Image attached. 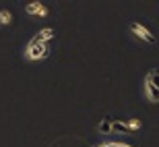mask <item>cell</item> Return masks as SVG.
I'll list each match as a JSON object with an SVG mask.
<instances>
[{
  "label": "cell",
  "instance_id": "6da1fadb",
  "mask_svg": "<svg viewBox=\"0 0 159 147\" xmlns=\"http://www.w3.org/2000/svg\"><path fill=\"white\" fill-rule=\"evenodd\" d=\"M48 54H50V48H48L46 44L37 41V40L29 41V46L25 48V58L29 60V62H37V60H43V58H48Z\"/></svg>",
  "mask_w": 159,
  "mask_h": 147
},
{
  "label": "cell",
  "instance_id": "7a4b0ae2",
  "mask_svg": "<svg viewBox=\"0 0 159 147\" xmlns=\"http://www.w3.org/2000/svg\"><path fill=\"white\" fill-rule=\"evenodd\" d=\"M130 31H132V33H134L139 40L147 41V44H155V36H153V33H151V31H149L143 23H139V21L130 23Z\"/></svg>",
  "mask_w": 159,
  "mask_h": 147
},
{
  "label": "cell",
  "instance_id": "3957f363",
  "mask_svg": "<svg viewBox=\"0 0 159 147\" xmlns=\"http://www.w3.org/2000/svg\"><path fill=\"white\" fill-rule=\"evenodd\" d=\"M25 12L31 15V17H39V19H46L50 15V8L46 4H41V2H29V4L25 6Z\"/></svg>",
  "mask_w": 159,
  "mask_h": 147
},
{
  "label": "cell",
  "instance_id": "277c9868",
  "mask_svg": "<svg viewBox=\"0 0 159 147\" xmlns=\"http://www.w3.org/2000/svg\"><path fill=\"white\" fill-rule=\"evenodd\" d=\"M145 95H147V100H151V102H159V89L153 83V73L147 75V79H145Z\"/></svg>",
  "mask_w": 159,
  "mask_h": 147
},
{
  "label": "cell",
  "instance_id": "5b68a950",
  "mask_svg": "<svg viewBox=\"0 0 159 147\" xmlns=\"http://www.w3.org/2000/svg\"><path fill=\"white\" fill-rule=\"evenodd\" d=\"M12 23V12L8 8H0V27H8Z\"/></svg>",
  "mask_w": 159,
  "mask_h": 147
},
{
  "label": "cell",
  "instance_id": "8992f818",
  "mask_svg": "<svg viewBox=\"0 0 159 147\" xmlns=\"http://www.w3.org/2000/svg\"><path fill=\"white\" fill-rule=\"evenodd\" d=\"M52 37H54V29H52V27H48V29H41L39 33H37L35 40L41 41V44H46V41H50Z\"/></svg>",
  "mask_w": 159,
  "mask_h": 147
},
{
  "label": "cell",
  "instance_id": "52a82bcc",
  "mask_svg": "<svg viewBox=\"0 0 159 147\" xmlns=\"http://www.w3.org/2000/svg\"><path fill=\"white\" fill-rule=\"evenodd\" d=\"M122 126H124V129H128V130H139L143 126V120H139V118H130V120H126Z\"/></svg>",
  "mask_w": 159,
  "mask_h": 147
}]
</instances>
